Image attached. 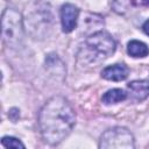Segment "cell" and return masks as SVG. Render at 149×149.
Returning a JSON list of instances; mask_svg holds the SVG:
<instances>
[{"instance_id": "6da1fadb", "label": "cell", "mask_w": 149, "mask_h": 149, "mask_svg": "<svg viewBox=\"0 0 149 149\" xmlns=\"http://www.w3.org/2000/svg\"><path fill=\"white\" fill-rule=\"evenodd\" d=\"M74 123L76 113L70 102L61 95L49 99L38 114L41 135L50 146H56L68 137Z\"/></svg>"}, {"instance_id": "5b68a950", "label": "cell", "mask_w": 149, "mask_h": 149, "mask_svg": "<svg viewBox=\"0 0 149 149\" xmlns=\"http://www.w3.org/2000/svg\"><path fill=\"white\" fill-rule=\"evenodd\" d=\"M52 15L48 8H37L27 17V27L33 36L41 37L48 35V30L52 28Z\"/></svg>"}, {"instance_id": "7a4b0ae2", "label": "cell", "mask_w": 149, "mask_h": 149, "mask_svg": "<svg viewBox=\"0 0 149 149\" xmlns=\"http://www.w3.org/2000/svg\"><path fill=\"white\" fill-rule=\"evenodd\" d=\"M115 48L114 38L108 33L99 30L85 40L78 54V59L85 64L94 65L113 55Z\"/></svg>"}, {"instance_id": "30bf717a", "label": "cell", "mask_w": 149, "mask_h": 149, "mask_svg": "<svg viewBox=\"0 0 149 149\" xmlns=\"http://www.w3.org/2000/svg\"><path fill=\"white\" fill-rule=\"evenodd\" d=\"M127 51L132 57H146L149 54V48L146 43L137 40H133L128 43Z\"/></svg>"}, {"instance_id": "52a82bcc", "label": "cell", "mask_w": 149, "mask_h": 149, "mask_svg": "<svg viewBox=\"0 0 149 149\" xmlns=\"http://www.w3.org/2000/svg\"><path fill=\"white\" fill-rule=\"evenodd\" d=\"M128 73H129V69L125 64H114L105 68L101 71V77L107 80L121 81L128 77Z\"/></svg>"}, {"instance_id": "8fae6325", "label": "cell", "mask_w": 149, "mask_h": 149, "mask_svg": "<svg viewBox=\"0 0 149 149\" xmlns=\"http://www.w3.org/2000/svg\"><path fill=\"white\" fill-rule=\"evenodd\" d=\"M1 143L6 149H26L24 144L19 139L13 136H3L1 139Z\"/></svg>"}, {"instance_id": "9c48e42d", "label": "cell", "mask_w": 149, "mask_h": 149, "mask_svg": "<svg viewBox=\"0 0 149 149\" xmlns=\"http://www.w3.org/2000/svg\"><path fill=\"white\" fill-rule=\"evenodd\" d=\"M127 98V93L121 88H112L108 90L101 98L102 102L105 105H113L123 101Z\"/></svg>"}, {"instance_id": "277c9868", "label": "cell", "mask_w": 149, "mask_h": 149, "mask_svg": "<svg viewBox=\"0 0 149 149\" xmlns=\"http://www.w3.org/2000/svg\"><path fill=\"white\" fill-rule=\"evenodd\" d=\"M99 149H135L134 136L125 127L109 128L101 135Z\"/></svg>"}, {"instance_id": "ba28073f", "label": "cell", "mask_w": 149, "mask_h": 149, "mask_svg": "<svg viewBox=\"0 0 149 149\" xmlns=\"http://www.w3.org/2000/svg\"><path fill=\"white\" fill-rule=\"evenodd\" d=\"M127 86L132 93V99L134 101H142L149 95L148 80H134V81H130Z\"/></svg>"}, {"instance_id": "7c38bea8", "label": "cell", "mask_w": 149, "mask_h": 149, "mask_svg": "<svg viewBox=\"0 0 149 149\" xmlns=\"http://www.w3.org/2000/svg\"><path fill=\"white\" fill-rule=\"evenodd\" d=\"M142 28H143V31H144L147 35H149V20H147V21L143 23Z\"/></svg>"}, {"instance_id": "3957f363", "label": "cell", "mask_w": 149, "mask_h": 149, "mask_svg": "<svg viewBox=\"0 0 149 149\" xmlns=\"http://www.w3.org/2000/svg\"><path fill=\"white\" fill-rule=\"evenodd\" d=\"M2 37L10 48H19L23 41L22 15L15 8H6L2 13Z\"/></svg>"}, {"instance_id": "8992f818", "label": "cell", "mask_w": 149, "mask_h": 149, "mask_svg": "<svg viewBox=\"0 0 149 149\" xmlns=\"http://www.w3.org/2000/svg\"><path fill=\"white\" fill-rule=\"evenodd\" d=\"M79 9L72 3H64L61 8V23H62V30L64 33L72 31L78 21Z\"/></svg>"}]
</instances>
